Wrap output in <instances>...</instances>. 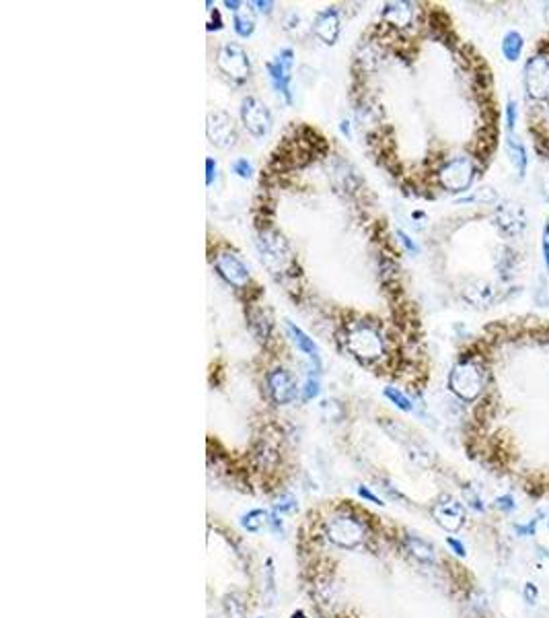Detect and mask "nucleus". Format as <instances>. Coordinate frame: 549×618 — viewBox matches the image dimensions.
Segmentation results:
<instances>
[{
  "label": "nucleus",
  "mask_w": 549,
  "mask_h": 618,
  "mask_svg": "<svg viewBox=\"0 0 549 618\" xmlns=\"http://www.w3.org/2000/svg\"><path fill=\"white\" fill-rule=\"evenodd\" d=\"M344 346L360 363H375L385 357L387 342L377 323L366 319L350 321L344 328Z\"/></svg>",
  "instance_id": "f257e3e1"
},
{
  "label": "nucleus",
  "mask_w": 549,
  "mask_h": 618,
  "mask_svg": "<svg viewBox=\"0 0 549 618\" xmlns=\"http://www.w3.org/2000/svg\"><path fill=\"white\" fill-rule=\"evenodd\" d=\"M448 388L459 400L473 402L484 390L481 367L473 359H461L448 375Z\"/></svg>",
  "instance_id": "f03ea898"
},
{
  "label": "nucleus",
  "mask_w": 549,
  "mask_h": 618,
  "mask_svg": "<svg viewBox=\"0 0 549 618\" xmlns=\"http://www.w3.org/2000/svg\"><path fill=\"white\" fill-rule=\"evenodd\" d=\"M258 252L262 256V262L272 272H286L292 264V252L286 241V237L276 229H260L258 233Z\"/></svg>",
  "instance_id": "7ed1b4c3"
},
{
  "label": "nucleus",
  "mask_w": 549,
  "mask_h": 618,
  "mask_svg": "<svg viewBox=\"0 0 549 618\" xmlns=\"http://www.w3.org/2000/svg\"><path fill=\"white\" fill-rule=\"evenodd\" d=\"M216 66L233 85H243L251 77V58L239 43H222L216 52Z\"/></svg>",
  "instance_id": "20e7f679"
},
{
  "label": "nucleus",
  "mask_w": 549,
  "mask_h": 618,
  "mask_svg": "<svg viewBox=\"0 0 549 618\" xmlns=\"http://www.w3.org/2000/svg\"><path fill=\"white\" fill-rule=\"evenodd\" d=\"M214 270L229 287L237 291H243L249 287V281H251L249 268L233 250H222L214 256Z\"/></svg>",
  "instance_id": "39448f33"
},
{
  "label": "nucleus",
  "mask_w": 549,
  "mask_h": 618,
  "mask_svg": "<svg viewBox=\"0 0 549 618\" xmlns=\"http://www.w3.org/2000/svg\"><path fill=\"white\" fill-rule=\"evenodd\" d=\"M241 122L251 137L264 139L270 134L274 118H272L270 108L260 97L249 95L241 101Z\"/></svg>",
  "instance_id": "423d86ee"
},
{
  "label": "nucleus",
  "mask_w": 549,
  "mask_h": 618,
  "mask_svg": "<svg viewBox=\"0 0 549 618\" xmlns=\"http://www.w3.org/2000/svg\"><path fill=\"white\" fill-rule=\"evenodd\" d=\"M206 137L220 151L233 149L239 141V130L233 116L222 110L210 112L206 118Z\"/></svg>",
  "instance_id": "0eeeda50"
},
{
  "label": "nucleus",
  "mask_w": 549,
  "mask_h": 618,
  "mask_svg": "<svg viewBox=\"0 0 549 618\" xmlns=\"http://www.w3.org/2000/svg\"><path fill=\"white\" fill-rule=\"evenodd\" d=\"M475 177V167L467 157H455L438 171V181L448 192H465Z\"/></svg>",
  "instance_id": "6e6552de"
},
{
  "label": "nucleus",
  "mask_w": 549,
  "mask_h": 618,
  "mask_svg": "<svg viewBox=\"0 0 549 618\" xmlns=\"http://www.w3.org/2000/svg\"><path fill=\"white\" fill-rule=\"evenodd\" d=\"M292 64H294V50L292 48H284L274 60H270L266 64L270 83L274 85L278 93L284 95L286 103H292V93H290V81H292Z\"/></svg>",
  "instance_id": "1a4fd4ad"
},
{
  "label": "nucleus",
  "mask_w": 549,
  "mask_h": 618,
  "mask_svg": "<svg viewBox=\"0 0 549 618\" xmlns=\"http://www.w3.org/2000/svg\"><path fill=\"white\" fill-rule=\"evenodd\" d=\"M327 536L333 544L342 548H354L364 538V526L356 517L340 515L327 526Z\"/></svg>",
  "instance_id": "9d476101"
},
{
  "label": "nucleus",
  "mask_w": 549,
  "mask_h": 618,
  "mask_svg": "<svg viewBox=\"0 0 549 618\" xmlns=\"http://www.w3.org/2000/svg\"><path fill=\"white\" fill-rule=\"evenodd\" d=\"M266 386H268V394L274 400L276 404H290L292 400H296L298 396V386L296 379L292 377V373L284 367H274L272 371H268L266 375Z\"/></svg>",
  "instance_id": "9b49d317"
},
{
  "label": "nucleus",
  "mask_w": 549,
  "mask_h": 618,
  "mask_svg": "<svg viewBox=\"0 0 549 618\" xmlns=\"http://www.w3.org/2000/svg\"><path fill=\"white\" fill-rule=\"evenodd\" d=\"M313 33L321 39V43L325 46H333L340 39L342 33V19H340V10L335 6H327L323 10H319L313 19L311 25Z\"/></svg>",
  "instance_id": "f8f14e48"
},
{
  "label": "nucleus",
  "mask_w": 549,
  "mask_h": 618,
  "mask_svg": "<svg viewBox=\"0 0 549 618\" xmlns=\"http://www.w3.org/2000/svg\"><path fill=\"white\" fill-rule=\"evenodd\" d=\"M432 517L446 532H457L465 524V507L457 499L444 497L432 507Z\"/></svg>",
  "instance_id": "ddd939ff"
},
{
  "label": "nucleus",
  "mask_w": 549,
  "mask_h": 618,
  "mask_svg": "<svg viewBox=\"0 0 549 618\" xmlns=\"http://www.w3.org/2000/svg\"><path fill=\"white\" fill-rule=\"evenodd\" d=\"M527 91L535 99L549 95V60L546 56H535L527 62Z\"/></svg>",
  "instance_id": "4468645a"
},
{
  "label": "nucleus",
  "mask_w": 549,
  "mask_h": 618,
  "mask_svg": "<svg viewBox=\"0 0 549 618\" xmlns=\"http://www.w3.org/2000/svg\"><path fill=\"white\" fill-rule=\"evenodd\" d=\"M286 328H288V332H290V336H292L296 348L309 359V363H311V371L319 373V371H321V355H319V348H317V344L313 342V338H311L309 334H304V332H302L298 326H294L292 321H286Z\"/></svg>",
  "instance_id": "2eb2a0df"
},
{
  "label": "nucleus",
  "mask_w": 549,
  "mask_h": 618,
  "mask_svg": "<svg viewBox=\"0 0 549 618\" xmlns=\"http://www.w3.org/2000/svg\"><path fill=\"white\" fill-rule=\"evenodd\" d=\"M496 221H498V227L506 235H519L525 229V225H527L525 212L517 204H502V206H498Z\"/></svg>",
  "instance_id": "dca6fc26"
},
{
  "label": "nucleus",
  "mask_w": 549,
  "mask_h": 618,
  "mask_svg": "<svg viewBox=\"0 0 549 618\" xmlns=\"http://www.w3.org/2000/svg\"><path fill=\"white\" fill-rule=\"evenodd\" d=\"M383 21L395 29H406L413 21V4L410 2H387L381 12Z\"/></svg>",
  "instance_id": "f3484780"
},
{
  "label": "nucleus",
  "mask_w": 549,
  "mask_h": 618,
  "mask_svg": "<svg viewBox=\"0 0 549 618\" xmlns=\"http://www.w3.org/2000/svg\"><path fill=\"white\" fill-rule=\"evenodd\" d=\"M247 323H249V330L251 334L260 340V342H268L272 338V330H274V323H272V317L266 309L260 308H251L247 311Z\"/></svg>",
  "instance_id": "a211bd4d"
},
{
  "label": "nucleus",
  "mask_w": 549,
  "mask_h": 618,
  "mask_svg": "<svg viewBox=\"0 0 549 618\" xmlns=\"http://www.w3.org/2000/svg\"><path fill=\"white\" fill-rule=\"evenodd\" d=\"M233 29L239 37H251L256 31V8L251 2H243L233 12Z\"/></svg>",
  "instance_id": "6ab92c4d"
},
{
  "label": "nucleus",
  "mask_w": 549,
  "mask_h": 618,
  "mask_svg": "<svg viewBox=\"0 0 549 618\" xmlns=\"http://www.w3.org/2000/svg\"><path fill=\"white\" fill-rule=\"evenodd\" d=\"M523 35L519 31H508L502 39V54L506 56V60L510 62H517L521 58V52H523Z\"/></svg>",
  "instance_id": "aec40b11"
},
{
  "label": "nucleus",
  "mask_w": 549,
  "mask_h": 618,
  "mask_svg": "<svg viewBox=\"0 0 549 618\" xmlns=\"http://www.w3.org/2000/svg\"><path fill=\"white\" fill-rule=\"evenodd\" d=\"M406 544H408L410 552H412L417 561H422V563H434V559H436L434 548H432L426 540H422V538H417V536H408V538H406Z\"/></svg>",
  "instance_id": "412c9836"
},
{
  "label": "nucleus",
  "mask_w": 549,
  "mask_h": 618,
  "mask_svg": "<svg viewBox=\"0 0 549 618\" xmlns=\"http://www.w3.org/2000/svg\"><path fill=\"white\" fill-rule=\"evenodd\" d=\"M508 153H510V159H512V163H515V167L519 171V177H525L529 157H527V149L523 147V143L517 141V139H510L508 141Z\"/></svg>",
  "instance_id": "4be33fe9"
},
{
  "label": "nucleus",
  "mask_w": 549,
  "mask_h": 618,
  "mask_svg": "<svg viewBox=\"0 0 549 618\" xmlns=\"http://www.w3.org/2000/svg\"><path fill=\"white\" fill-rule=\"evenodd\" d=\"M492 295H494V291L486 283H477V285H471V287L465 289V299L469 303H473V306H486V303H490Z\"/></svg>",
  "instance_id": "5701e85b"
},
{
  "label": "nucleus",
  "mask_w": 549,
  "mask_h": 618,
  "mask_svg": "<svg viewBox=\"0 0 549 618\" xmlns=\"http://www.w3.org/2000/svg\"><path fill=\"white\" fill-rule=\"evenodd\" d=\"M385 398H389V400H391L400 410H404V412H412L413 410L410 398H408L402 390H397V388H385Z\"/></svg>",
  "instance_id": "b1692460"
},
{
  "label": "nucleus",
  "mask_w": 549,
  "mask_h": 618,
  "mask_svg": "<svg viewBox=\"0 0 549 618\" xmlns=\"http://www.w3.org/2000/svg\"><path fill=\"white\" fill-rule=\"evenodd\" d=\"M319 379L317 377H313V375H309L307 377V381H304V386L300 388V398L304 400V402H311L313 398H317L319 396Z\"/></svg>",
  "instance_id": "393cba45"
},
{
  "label": "nucleus",
  "mask_w": 549,
  "mask_h": 618,
  "mask_svg": "<svg viewBox=\"0 0 549 618\" xmlns=\"http://www.w3.org/2000/svg\"><path fill=\"white\" fill-rule=\"evenodd\" d=\"M266 524V513L264 511H251V513H247L245 515V519H243V526L249 530V532H260L262 530V526Z\"/></svg>",
  "instance_id": "a878e982"
},
{
  "label": "nucleus",
  "mask_w": 549,
  "mask_h": 618,
  "mask_svg": "<svg viewBox=\"0 0 549 618\" xmlns=\"http://www.w3.org/2000/svg\"><path fill=\"white\" fill-rule=\"evenodd\" d=\"M233 173H237L241 179H249V177L253 175V165H251V161H247L245 157L237 159V161L233 163Z\"/></svg>",
  "instance_id": "bb28decb"
},
{
  "label": "nucleus",
  "mask_w": 549,
  "mask_h": 618,
  "mask_svg": "<svg viewBox=\"0 0 549 618\" xmlns=\"http://www.w3.org/2000/svg\"><path fill=\"white\" fill-rule=\"evenodd\" d=\"M494 505H496V509H500L502 513H512V511H517V501H515L512 495H502V497H498Z\"/></svg>",
  "instance_id": "cd10ccee"
},
{
  "label": "nucleus",
  "mask_w": 549,
  "mask_h": 618,
  "mask_svg": "<svg viewBox=\"0 0 549 618\" xmlns=\"http://www.w3.org/2000/svg\"><path fill=\"white\" fill-rule=\"evenodd\" d=\"M208 6H210V8H208V12H210L208 31H220V29H222V25H225V23H222V17H220V10H218L216 6L212 8V2H208Z\"/></svg>",
  "instance_id": "c85d7f7f"
},
{
  "label": "nucleus",
  "mask_w": 549,
  "mask_h": 618,
  "mask_svg": "<svg viewBox=\"0 0 549 618\" xmlns=\"http://www.w3.org/2000/svg\"><path fill=\"white\" fill-rule=\"evenodd\" d=\"M227 612H229L233 618H243V615H245V604L239 602L235 596H231V598L227 600Z\"/></svg>",
  "instance_id": "c756f323"
},
{
  "label": "nucleus",
  "mask_w": 549,
  "mask_h": 618,
  "mask_svg": "<svg viewBox=\"0 0 549 618\" xmlns=\"http://www.w3.org/2000/svg\"><path fill=\"white\" fill-rule=\"evenodd\" d=\"M216 173H218V165L212 157L206 159V186H212L214 179H216Z\"/></svg>",
  "instance_id": "7c9ffc66"
},
{
  "label": "nucleus",
  "mask_w": 549,
  "mask_h": 618,
  "mask_svg": "<svg viewBox=\"0 0 549 618\" xmlns=\"http://www.w3.org/2000/svg\"><path fill=\"white\" fill-rule=\"evenodd\" d=\"M523 596H525V602L527 604H535L537 602V598H539V590H537V586L535 584H525V590H523Z\"/></svg>",
  "instance_id": "2f4dec72"
},
{
  "label": "nucleus",
  "mask_w": 549,
  "mask_h": 618,
  "mask_svg": "<svg viewBox=\"0 0 549 618\" xmlns=\"http://www.w3.org/2000/svg\"><path fill=\"white\" fill-rule=\"evenodd\" d=\"M537 521H539V519H533V521H529V524H525V526H515V530H517L519 536H535V532H537Z\"/></svg>",
  "instance_id": "473e14b6"
},
{
  "label": "nucleus",
  "mask_w": 549,
  "mask_h": 618,
  "mask_svg": "<svg viewBox=\"0 0 549 618\" xmlns=\"http://www.w3.org/2000/svg\"><path fill=\"white\" fill-rule=\"evenodd\" d=\"M251 4L256 6V12H262V14H272L276 6V2H272V0H256Z\"/></svg>",
  "instance_id": "72a5a7b5"
},
{
  "label": "nucleus",
  "mask_w": 549,
  "mask_h": 618,
  "mask_svg": "<svg viewBox=\"0 0 549 618\" xmlns=\"http://www.w3.org/2000/svg\"><path fill=\"white\" fill-rule=\"evenodd\" d=\"M465 501H467V503H469V505H471L475 511H484V503H481V499H479V497H477V495H475L471 488H467V490H465Z\"/></svg>",
  "instance_id": "f704fd0d"
},
{
  "label": "nucleus",
  "mask_w": 549,
  "mask_h": 618,
  "mask_svg": "<svg viewBox=\"0 0 549 618\" xmlns=\"http://www.w3.org/2000/svg\"><path fill=\"white\" fill-rule=\"evenodd\" d=\"M294 509H296V501H294L292 497H284V499H280L278 505H276V511H280V513H284V511H294Z\"/></svg>",
  "instance_id": "c9c22d12"
},
{
  "label": "nucleus",
  "mask_w": 549,
  "mask_h": 618,
  "mask_svg": "<svg viewBox=\"0 0 549 618\" xmlns=\"http://www.w3.org/2000/svg\"><path fill=\"white\" fill-rule=\"evenodd\" d=\"M397 237H400V241L406 246V250H408V252H412V254H417V252H419V248L415 246V241H413L408 233H404V231H397Z\"/></svg>",
  "instance_id": "e433bc0d"
},
{
  "label": "nucleus",
  "mask_w": 549,
  "mask_h": 618,
  "mask_svg": "<svg viewBox=\"0 0 549 618\" xmlns=\"http://www.w3.org/2000/svg\"><path fill=\"white\" fill-rule=\"evenodd\" d=\"M506 120H508V130H515V126H517V103L515 101H508Z\"/></svg>",
  "instance_id": "4c0bfd02"
},
{
  "label": "nucleus",
  "mask_w": 549,
  "mask_h": 618,
  "mask_svg": "<svg viewBox=\"0 0 549 618\" xmlns=\"http://www.w3.org/2000/svg\"><path fill=\"white\" fill-rule=\"evenodd\" d=\"M446 544L453 548V552L457 555V557H465L467 552H465V546L457 540V538H446Z\"/></svg>",
  "instance_id": "58836bf2"
},
{
  "label": "nucleus",
  "mask_w": 549,
  "mask_h": 618,
  "mask_svg": "<svg viewBox=\"0 0 549 618\" xmlns=\"http://www.w3.org/2000/svg\"><path fill=\"white\" fill-rule=\"evenodd\" d=\"M358 495H360V497H364V499H369V501H371V503H377V505H383V501H381V499H379V497H377V495H373V492H371V490H369V488H364V486H360V488H358Z\"/></svg>",
  "instance_id": "ea45409f"
},
{
  "label": "nucleus",
  "mask_w": 549,
  "mask_h": 618,
  "mask_svg": "<svg viewBox=\"0 0 549 618\" xmlns=\"http://www.w3.org/2000/svg\"><path fill=\"white\" fill-rule=\"evenodd\" d=\"M543 258H546V266L549 270V223L543 229Z\"/></svg>",
  "instance_id": "a19ab883"
},
{
  "label": "nucleus",
  "mask_w": 549,
  "mask_h": 618,
  "mask_svg": "<svg viewBox=\"0 0 549 618\" xmlns=\"http://www.w3.org/2000/svg\"><path fill=\"white\" fill-rule=\"evenodd\" d=\"M241 4H243L241 0H227V2H225V6H227L229 10H233V12H235Z\"/></svg>",
  "instance_id": "79ce46f5"
},
{
  "label": "nucleus",
  "mask_w": 549,
  "mask_h": 618,
  "mask_svg": "<svg viewBox=\"0 0 549 618\" xmlns=\"http://www.w3.org/2000/svg\"><path fill=\"white\" fill-rule=\"evenodd\" d=\"M292 618H304V617H302V612H296Z\"/></svg>",
  "instance_id": "37998d69"
}]
</instances>
